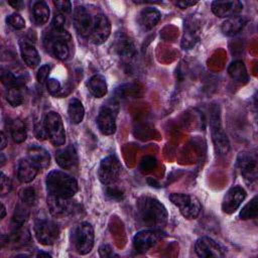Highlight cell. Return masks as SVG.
Wrapping results in <instances>:
<instances>
[{"label": "cell", "mask_w": 258, "mask_h": 258, "mask_svg": "<svg viewBox=\"0 0 258 258\" xmlns=\"http://www.w3.org/2000/svg\"><path fill=\"white\" fill-rule=\"evenodd\" d=\"M136 215L139 223L147 229H161L167 223V211L156 199L143 196L137 200Z\"/></svg>", "instance_id": "cell-1"}, {"label": "cell", "mask_w": 258, "mask_h": 258, "mask_svg": "<svg viewBox=\"0 0 258 258\" xmlns=\"http://www.w3.org/2000/svg\"><path fill=\"white\" fill-rule=\"evenodd\" d=\"M45 184L49 195L66 199L73 198L78 191L77 180L60 170L50 171L46 176Z\"/></svg>", "instance_id": "cell-2"}, {"label": "cell", "mask_w": 258, "mask_h": 258, "mask_svg": "<svg viewBox=\"0 0 258 258\" xmlns=\"http://www.w3.org/2000/svg\"><path fill=\"white\" fill-rule=\"evenodd\" d=\"M170 202L176 206L180 214L187 220L197 219L201 213L202 206L200 201L191 195L173 192L169 195Z\"/></svg>", "instance_id": "cell-3"}, {"label": "cell", "mask_w": 258, "mask_h": 258, "mask_svg": "<svg viewBox=\"0 0 258 258\" xmlns=\"http://www.w3.org/2000/svg\"><path fill=\"white\" fill-rule=\"evenodd\" d=\"M122 166L115 155H109L104 158L98 168V176L105 185H114L119 179Z\"/></svg>", "instance_id": "cell-4"}, {"label": "cell", "mask_w": 258, "mask_h": 258, "mask_svg": "<svg viewBox=\"0 0 258 258\" xmlns=\"http://www.w3.org/2000/svg\"><path fill=\"white\" fill-rule=\"evenodd\" d=\"M95 234L93 226L88 222L81 223L74 234V244L76 251L81 255L90 253L94 246Z\"/></svg>", "instance_id": "cell-5"}, {"label": "cell", "mask_w": 258, "mask_h": 258, "mask_svg": "<svg viewBox=\"0 0 258 258\" xmlns=\"http://www.w3.org/2000/svg\"><path fill=\"white\" fill-rule=\"evenodd\" d=\"M210 125H211L212 139H213V143H214L217 154L219 155L227 154L230 150V142L221 125L220 114L217 108H215L214 113L211 114Z\"/></svg>", "instance_id": "cell-6"}, {"label": "cell", "mask_w": 258, "mask_h": 258, "mask_svg": "<svg viewBox=\"0 0 258 258\" xmlns=\"http://www.w3.org/2000/svg\"><path fill=\"white\" fill-rule=\"evenodd\" d=\"M34 235L36 240L45 246L52 245L59 236V228L53 221L39 219L34 224Z\"/></svg>", "instance_id": "cell-7"}, {"label": "cell", "mask_w": 258, "mask_h": 258, "mask_svg": "<svg viewBox=\"0 0 258 258\" xmlns=\"http://www.w3.org/2000/svg\"><path fill=\"white\" fill-rule=\"evenodd\" d=\"M160 229H146L138 232L133 237V247L138 253H145L164 238Z\"/></svg>", "instance_id": "cell-8"}, {"label": "cell", "mask_w": 258, "mask_h": 258, "mask_svg": "<svg viewBox=\"0 0 258 258\" xmlns=\"http://www.w3.org/2000/svg\"><path fill=\"white\" fill-rule=\"evenodd\" d=\"M44 125L48 137L54 146H60L66 141V132L61 117L56 112H48L44 117Z\"/></svg>", "instance_id": "cell-9"}, {"label": "cell", "mask_w": 258, "mask_h": 258, "mask_svg": "<svg viewBox=\"0 0 258 258\" xmlns=\"http://www.w3.org/2000/svg\"><path fill=\"white\" fill-rule=\"evenodd\" d=\"M237 166L248 184H254L257 180V156L249 151L240 152L237 158Z\"/></svg>", "instance_id": "cell-10"}, {"label": "cell", "mask_w": 258, "mask_h": 258, "mask_svg": "<svg viewBox=\"0 0 258 258\" xmlns=\"http://www.w3.org/2000/svg\"><path fill=\"white\" fill-rule=\"evenodd\" d=\"M66 31L53 30V32L49 33L45 38L47 49L59 60H64L70 55V47L66 39Z\"/></svg>", "instance_id": "cell-11"}, {"label": "cell", "mask_w": 258, "mask_h": 258, "mask_svg": "<svg viewBox=\"0 0 258 258\" xmlns=\"http://www.w3.org/2000/svg\"><path fill=\"white\" fill-rule=\"evenodd\" d=\"M111 33V23L108 17L103 13H98L93 18V26L90 34L91 41L94 44H102Z\"/></svg>", "instance_id": "cell-12"}, {"label": "cell", "mask_w": 258, "mask_h": 258, "mask_svg": "<svg viewBox=\"0 0 258 258\" xmlns=\"http://www.w3.org/2000/svg\"><path fill=\"white\" fill-rule=\"evenodd\" d=\"M201 21L198 17L191 15L184 23V33L181 38V47L183 49L192 48L200 39Z\"/></svg>", "instance_id": "cell-13"}, {"label": "cell", "mask_w": 258, "mask_h": 258, "mask_svg": "<svg viewBox=\"0 0 258 258\" xmlns=\"http://www.w3.org/2000/svg\"><path fill=\"white\" fill-rule=\"evenodd\" d=\"M195 249L198 256L202 258H208V257L218 258V257L225 256V250L223 249V247L210 237L199 238L196 242Z\"/></svg>", "instance_id": "cell-14"}, {"label": "cell", "mask_w": 258, "mask_h": 258, "mask_svg": "<svg viewBox=\"0 0 258 258\" xmlns=\"http://www.w3.org/2000/svg\"><path fill=\"white\" fill-rule=\"evenodd\" d=\"M46 201L49 212L54 217L62 218L73 214L75 211V205L71 202L70 199L56 197L48 194Z\"/></svg>", "instance_id": "cell-15"}, {"label": "cell", "mask_w": 258, "mask_h": 258, "mask_svg": "<svg viewBox=\"0 0 258 258\" xmlns=\"http://www.w3.org/2000/svg\"><path fill=\"white\" fill-rule=\"evenodd\" d=\"M246 198V191L241 186H232L225 195L222 203V210L226 214L235 213Z\"/></svg>", "instance_id": "cell-16"}, {"label": "cell", "mask_w": 258, "mask_h": 258, "mask_svg": "<svg viewBox=\"0 0 258 258\" xmlns=\"http://www.w3.org/2000/svg\"><path fill=\"white\" fill-rule=\"evenodd\" d=\"M73 21L77 32L83 36H90L93 26V19L91 18L87 9L83 6H77L74 10Z\"/></svg>", "instance_id": "cell-17"}, {"label": "cell", "mask_w": 258, "mask_h": 258, "mask_svg": "<svg viewBox=\"0 0 258 258\" xmlns=\"http://www.w3.org/2000/svg\"><path fill=\"white\" fill-rule=\"evenodd\" d=\"M243 9V4L240 1H214L212 3L213 13L221 18H229L238 15Z\"/></svg>", "instance_id": "cell-18"}, {"label": "cell", "mask_w": 258, "mask_h": 258, "mask_svg": "<svg viewBox=\"0 0 258 258\" xmlns=\"http://www.w3.org/2000/svg\"><path fill=\"white\" fill-rule=\"evenodd\" d=\"M97 125L104 135H112L116 131L115 114L112 108L103 107L97 116Z\"/></svg>", "instance_id": "cell-19"}, {"label": "cell", "mask_w": 258, "mask_h": 258, "mask_svg": "<svg viewBox=\"0 0 258 258\" xmlns=\"http://www.w3.org/2000/svg\"><path fill=\"white\" fill-rule=\"evenodd\" d=\"M113 46H114V50L116 51V53L120 57H122L124 60L131 59L136 53L135 46H134L132 40H130L129 37L122 32H119L116 35Z\"/></svg>", "instance_id": "cell-20"}, {"label": "cell", "mask_w": 258, "mask_h": 258, "mask_svg": "<svg viewBox=\"0 0 258 258\" xmlns=\"http://www.w3.org/2000/svg\"><path fill=\"white\" fill-rule=\"evenodd\" d=\"M56 163L63 169H73L78 165V154L73 145L59 149L55 153Z\"/></svg>", "instance_id": "cell-21"}, {"label": "cell", "mask_w": 258, "mask_h": 258, "mask_svg": "<svg viewBox=\"0 0 258 258\" xmlns=\"http://www.w3.org/2000/svg\"><path fill=\"white\" fill-rule=\"evenodd\" d=\"M20 52L24 62L31 69L36 68L40 62V56L35 46L28 39L20 41Z\"/></svg>", "instance_id": "cell-22"}, {"label": "cell", "mask_w": 258, "mask_h": 258, "mask_svg": "<svg viewBox=\"0 0 258 258\" xmlns=\"http://www.w3.org/2000/svg\"><path fill=\"white\" fill-rule=\"evenodd\" d=\"M38 170L39 168L27 156L19 161V164L17 167V177L19 181L23 183H27L34 179Z\"/></svg>", "instance_id": "cell-23"}, {"label": "cell", "mask_w": 258, "mask_h": 258, "mask_svg": "<svg viewBox=\"0 0 258 258\" xmlns=\"http://www.w3.org/2000/svg\"><path fill=\"white\" fill-rule=\"evenodd\" d=\"M246 24V18L240 15H235L226 20L221 25V30L223 34L227 36H234L238 34Z\"/></svg>", "instance_id": "cell-24"}, {"label": "cell", "mask_w": 258, "mask_h": 258, "mask_svg": "<svg viewBox=\"0 0 258 258\" xmlns=\"http://www.w3.org/2000/svg\"><path fill=\"white\" fill-rule=\"evenodd\" d=\"M28 157L39 169L48 167L50 163L49 153L44 148L37 145H33L28 148Z\"/></svg>", "instance_id": "cell-25"}, {"label": "cell", "mask_w": 258, "mask_h": 258, "mask_svg": "<svg viewBox=\"0 0 258 258\" xmlns=\"http://www.w3.org/2000/svg\"><path fill=\"white\" fill-rule=\"evenodd\" d=\"M160 12L152 7L143 9L139 14V23L144 29L153 28L160 20Z\"/></svg>", "instance_id": "cell-26"}, {"label": "cell", "mask_w": 258, "mask_h": 258, "mask_svg": "<svg viewBox=\"0 0 258 258\" xmlns=\"http://www.w3.org/2000/svg\"><path fill=\"white\" fill-rule=\"evenodd\" d=\"M88 90L95 98H103L107 94V83L104 77L95 75L88 81Z\"/></svg>", "instance_id": "cell-27"}, {"label": "cell", "mask_w": 258, "mask_h": 258, "mask_svg": "<svg viewBox=\"0 0 258 258\" xmlns=\"http://www.w3.org/2000/svg\"><path fill=\"white\" fill-rule=\"evenodd\" d=\"M25 96L26 89L24 87V84H17L8 89L6 94V100L11 106L17 107L23 103Z\"/></svg>", "instance_id": "cell-28"}, {"label": "cell", "mask_w": 258, "mask_h": 258, "mask_svg": "<svg viewBox=\"0 0 258 258\" xmlns=\"http://www.w3.org/2000/svg\"><path fill=\"white\" fill-rule=\"evenodd\" d=\"M49 17V8L44 1H37L32 6V19L36 25H43Z\"/></svg>", "instance_id": "cell-29"}, {"label": "cell", "mask_w": 258, "mask_h": 258, "mask_svg": "<svg viewBox=\"0 0 258 258\" xmlns=\"http://www.w3.org/2000/svg\"><path fill=\"white\" fill-rule=\"evenodd\" d=\"M30 241V232L28 229L22 227L13 229L12 233L8 236V243L12 244L13 246L20 247L24 246Z\"/></svg>", "instance_id": "cell-30"}, {"label": "cell", "mask_w": 258, "mask_h": 258, "mask_svg": "<svg viewBox=\"0 0 258 258\" xmlns=\"http://www.w3.org/2000/svg\"><path fill=\"white\" fill-rule=\"evenodd\" d=\"M68 115L72 123L79 124L83 121L85 116V109L82 102L78 99H73L69 103Z\"/></svg>", "instance_id": "cell-31"}, {"label": "cell", "mask_w": 258, "mask_h": 258, "mask_svg": "<svg viewBox=\"0 0 258 258\" xmlns=\"http://www.w3.org/2000/svg\"><path fill=\"white\" fill-rule=\"evenodd\" d=\"M228 74L236 82H245L248 80L246 67L241 60L233 61L228 68Z\"/></svg>", "instance_id": "cell-32"}, {"label": "cell", "mask_w": 258, "mask_h": 258, "mask_svg": "<svg viewBox=\"0 0 258 258\" xmlns=\"http://www.w3.org/2000/svg\"><path fill=\"white\" fill-rule=\"evenodd\" d=\"M11 136L16 143H21L26 139L27 133L24 123L20 119H15L10 125Z\"/></svg>", "instance_id": "cell-33"}, {"label": "cell", "mask_w": 258, "mask_h": 258, "mask_svg": "<svg viewBox=\"0 0 258 258\" xmlns=\"http://www.w3.org/2000/svg\"><path fill=\"white\" fill-rule=\"evenodd\" d=\"M258 215V206H257V196H255L249 203H247L240 212L241 220L255 219Z\"/></svg>", "instance_id": "cell-34"}, {"label": "cell", "mask_w": 258, "mask_h": 258, "mask_svg": "<svg viewBox=\"0 0 258 258\" xmlns=\"http://www.w3.org/2000/svg\"><path fill=\"white\" fill-rule=\"evenodd\" d=\"M25 206L26 205H24V206L17 205L16 206L15 211H14V215H13V218H12L13 229L22 227L24 225V223L26 222V220L28 219V211L26 210Z\"/></svg>", "instance_id": "cell-35"}, {"label": "cell", "mask_w": 258, "mask_h": 258, "mask_svg": "<svg viewBox=\"0 0 258 258\" xmlns=\"http://www.w3.org/2000/svg\"><path fill=\"white\" fill-rule=\"evenodd\" d=\"M20 200L21 202L26 206H32L34 205L36 201V192L35 189L31 186L25 187L20 192Z\"/></svg>", "instance_id": "cell-36"}, {"label": "cell", "mask_w": 258, "mask_h": 258, "mask_svg": "<svg viewBox=\"0 0 258 258\" xmlns=\"http://www.w3.org/2000/svg\"><path fill=\"white\" fill-rule=\"evenodd\" d=\"M7 22L14 29H22L25 26V20L18 13H12L7 17Z\"/></svg>", "instance_id": "cell-37"}, {"label": "cell", "mask_w": 258, "mask_h": 258, "mask_svg": "<svg viewBox=\"0 0 258 258\" xmlns=\"http://www.w3.org/2000/svg\"><path fill=\"white\" fill-rule=\"evenodd\" d=\"M1 81L5 86L9 88L17 84H23V82H19L18 79L15 78V76L12 73H10L9 71H5L3 69L1 71Z\"/></svg>", "instance_id": "cell-38"}, {"label": "cell", "mask_w": 258, "mask_h": 258, "mask_svg": "<svg viewBox=\"0 0 258 258\" xmlns=\"http://www.w3.org/2000/svg\"><path fill=\"white\" fill-rule=\"evenodd\" d=\"M66 23V17L61 12H55L52 18V27L53 30L63 31V26Z\"/></svg>", "instance_id": "cell-39"}, {"label": "cell", "mask_w": 258, "mask_h": 258, "mask_svg": "<svg viewBox=\"0 0 258 258\" xmlns=\"http://www.w3.org/2000/svg\"><path fill=\"white\" fill-rule=\"evenodd\" d=\"M34 135L38 140H44L48 137L47 130L45 128L44 122H37L34 125Z\"/></svg>", "instance_id": "cell-40"}, {"label": "cell", "mask_w": 258, "mask_h": 258, "mask_svg": "<svg viewBox=\"0 0 258 258\" xmlns=\"http://www.w3.org/2000/svg\"><path fill=\"white\" fill-rule=\"evenodd\" d=\"M50 72V66L49 64H43L39 68L37 75H36V79L38 81V83L40 84H44L45 82H47V78Z\"/></svg>", "instance_id": "cell-41"}, {"label": "cell", "mask_w": 258, "mask_h": 258, "mask_svg": "<svg viewBox=\"0 0 258 258\" xmlns=\"http://www.w3.org/2000/svg\"><path fill=\"white\" fill-rule=\"evenodd\" d=\"M0 176H1L0 177V194H1V196H4L10 191L11 182H10V179L8 178V176H6L3 172H1Z\"/></svg>", "instance_id": "cell-42"}, {"label": "cell", "mask_w": 258, "mask_h": 258, "mask_svg": "<svg viewBox=\"0 0 258 258\" xmlns=\"http://www.w3.org/2000/svg\"><path fill=\"white\" fill-rule=\"evenodd\" d=\"M53 5L57 8L58 12H61L62 14L70 13L72 10V3L71 1H68V0L53 1Z\"/></svg>", "instance_id": "cell-43"}, {"label": "cell", "mask_w": 258, "mask_h": 258, "mask_svg": "<svg viewBox=\"0 0 258 258\" xmlns=\"http://www.w3.org/2000/svg\"><path fill=\"white\" fill-rule=\"evenodd\" d=\"M46 88H47V91L51 95H56L61 90L60 83L56 79H53V78H50V79L47 80Z\"/></svg>", "instance_id": "cell-44"}, {"label": "cell", "mask_w": 258, "mask_h": 258, "mask_svg": "<svg viewBox=\"0 0 258 258\" xmlns=\"http://www.w3.org/2000/svg\"><path fill=\"white\" fill-rule=\"evenodd\" d=\"M155 159L151 156H146L143 158L142 162H141V168L142 169H146V170H150L155 166Z\"/></svg>", "instance_id": "cell-45"}, {"label": "cell", "mask_w": 258, "mask_h": 258, "mask_svg": "<svg viewBox=\"0 0 258 258\" xmlns=\"http://www.w3.org/2000/svg\"><path fill=\"white\" fill-rule=\"evenodd\" d=\"M107 195L110 196L112 199H122V191L115 187L114 185H108L107 187Z\"/></svg>", "instance_id": "cell-46"}, {"label": "cell", "mask_w": 258, "mask_h": 258, "mask_svg": "<svg viewBox=\"0 0 258 258\" xmlns=\"http://www.w3.org/2000/svg\"><path fill=\"white\" fill-rule=\"evenodd\" d=\"M99 254L101 257H111L114 255L113 250L109 245H102L99 248Z\"/></svg>", "instance_id": "cell-47"}, {"label": "cell", "mask_w": 258, "mask_h": 258, "mask_svg": "<svg viewBox=\"0 0 258 258\" xmlns=\"http://www.w3.org/2000/svg\"><path fill=\"white\" fill-rule=\"evenodd\" d=\"M198 2L197 1H188V0H185V1H177L175 2V5L178 6L179 8L181 9H184V8H188L190 6H194L196 5Z\"/></svg>", "instance_id": "cell-48"}, {"label": "cell", "mask_w": 258, "mask_h": 258, "mask_svg": "<svg viewBox=\"0 0 258 258\" xmlns=\"http://www.w3.org/2000/svg\"><path fill=\"white\" fill-rule=\"evenodd\" d=\"M8 4H9L10 6H12L13 8L17 9V10H20V9H22V8H23V6H24V3H23V1H20V0L9 1V2H8Z\"/></svg>", "instance_id": "cell-49"}, {"label": "cell", "mask_w": 258, "mask_h": 258, "mask_svg": "<svg viewBox=\"0 0 258 258\" xmlns=\"http://www.w3.org/2000/svg\"><path fill=\"white\" fill-rule=\"evenodd\" d=\"M6 144H7V141H6V137H5V134H4V132L2 131V132H1V146H0L1 150H3V149L6 147Z\"/></svg>", "instance_id": "cell-50"}, {"label": "cell", "mask_w": 258, "mask_h": 258, "mask_svg": "<svg viewBox=\"0 0 258 258\" xmlns=\"http://www.w3.org/2000/svg\"><path fill=\"white\" fill-rule=\"evenodd\" d=\"M5 215H6V211H5V206H4L3 204H1V216H0V219H1V220H2V219H4Z\"/></svg>", "instance_id": "cell-51"}, {"label": "cell", "mask_w": 258, "mask_h": 258, "mask_svg": "<svg viewBox=\"0 0 258 258\" xmlns=\"http://www.w3.org/2000/svg\"><path fill=\"white\" fill-rule=\"evenodd\" d=\"M37 256H38V257H42V256H45V257H51V256H50V254L45 253V252H39V253L37 254Z\"/></svg>", "instance_id": "cell-52"}, {"label": "cell", "mask_w": 258, "mask_h": 258, "mask_svg": "<svg viewBox=\"0 0 258 258\" xmlns=\"http://www.w3.org/2000/svg\"><path fill=\"white\" fill-rule=\"evenodd\" d=\"M4 164V156H3V153H1V166Z\"/></svg>", "instance_id": "cell-53"}]
</instances>
